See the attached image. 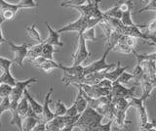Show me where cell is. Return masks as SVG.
Masks as SVG:
<instances>
[{
  "label": "cell",
  "instance_id": "cell-1",
  "mask_svg": "<svg viewBox=\"0 0 156 131\" xmlns=\"http://www.w3.org/2000/svg\"><path fill=\"white\" fill-rule=\"evenodd\" d=\"M104 119V115L93 109L92 107L88 106L86 110L81 113L74 127H78L84 131H96L99 125Z\"/></svg>",
  "mask_w": 156,
  "mask_h": 131
},
{
  "label": "cell",
  "instance_id": "cell-2",
  "mask_svg": "<svg viewBox=\"0 0 156 131\" xmlns=\"http://www.w3.org/2000/svg\"><path fill=\"white\" fill-rule=\"evenodd\" d=\"M101 21V20H100V19H93V18H87L84 16H80L76 21L61 27L60 30H58V31L60 33L74 31V32H77L78 35H81V33L84 32L86 28L96 27L97 25H99V23Z\"/></svg>",
  "mask_w": 156,
  "mask_h": 131
},
{
  "label": "cell",
  "instance_id": "cell-3",
  "mask_svg": "<svg viewBox=\"0 0 156 131\" xmlns=\"http://www.w3.org/2000/svg\"><path fill=\"white\" fill-rule=\"evenodd\" d=\"M36 81H37V77H31V78H28L27 80L16 82L15 86H13L11 94H10V96H9L10 111L17 110L18 103H19V101L21 100L22 97L23 96L24 89H26L29 84H31L32 82H36Z\"/></svg>",
  "mask_w": 156,
  "mask_h": 131
},
{
  "label": "cell",
  "instance_id": "cell-4",
  "mask_svg": "<svg viewBox=\"0 0 156 131\" xmlns=\"http://www.w3.org/2000/svg\"><path fill=\"white\" fill-rule=\"evenodd\" d=\"M150 95L151 94L147 93V92H143V95H141L140 97H139V98L138 97H135V95L131 96L129 98L130 106L136 108V111H138V113H139L140 127L141 126H144L148 121V115H147V111H146L144 103H145V101L149 98Z\"/></svg>",
  "mask_w": 156,
  "mask_h": 131
},
{
  "label": "cell",
  "instance_id": "cell-5",
  "mask_svg": "<svg viewBox=\"0 0 156 131\" xmlns=\"http://www.w3.org/2000/svg\"><path fill=\"white\" fill-rule=\"evenodd\" d=\"M111 50H112V46L108 45V47L106 48V51L104 53V55L101 56V59L97 60L95 62H93L92 64L84 67V71H83V75L92 74V72H97V71H105V70H107V69L110 70L111 67H113L114 64H107V63H106V57L108 56L109 52Z\"/></svg>",
  "mask_w": 156,
  "mask_h": 131
},
{
  "label": "cell",
  "instance_id": "cell-6",
  "mask_svg": "<svg viewBox=\"0 0 156 131\" xmlns=\"http://www.w3.org/2000/svg\"><path fill=\"white\" fill-rule=\"evenodd\" d=\"M90 56V52L87 49L86 39L82 35H78V47L76 52L72 55L73 65H82Z\"/></svg>",
  "mask_w": 156,
  "mask_h": 131
},
{
  "label": "cell",
  "instance_id": "cell-7",
  "mask_svg": "<svg viewBox=\"0 0 156 131\" xmlns=\"http://www.w3.org/2000/svg\"><path fill=\"white\" fill-rule=\"evenodd\" d=\"M6 43L9 45L10 49H11L14 52V62L16 63L17 65H19L21 67H23V60L27 58V52H28V48H29V44L27 43H23L22 45H16L14 42L7 40Z\"/></svg>",
  "mask_w": 156,
  "mask_h": 131
},
{
  "label": "cell",
  "instance_id": "cell-8",
  "mask_svg": "<svg viewBox=\"0 0 156 131\" xmlns=\"http://www.w3.org/2000/svg\"><path fill=\"white\" fill-rule=\"evenodd\" d=\"M75 86H80L82 90L85 92V93L92 97V98H100L101 96H106L110 94V90L104 88V87H101L98 84H86V83H80V84H73Z\"/></svg>",
  "mask_w": 156,
  "mask_h": 131
},
{
  "label": "cell",
  "instance_id": "cell-9",
  "mask_svg": "<svg viewBox=\"0 0 156 131\" xmlns=\"http://www.w3.org/2000/svg\"><path fill=\"white\" fill-rule=\"evenodd\" d=\"M54 88L51 86L49 91L47 92V94L45 96V99H44V103H43V109H42V114L39 115V120L41 122L46 123L49 120L53 119L55 118V115H54V111L50 110V103L52 102V94H53Z\"/></svg>",
  "mask_w": 156,
  "mask_h": 131
},
{
  "label": "cell",
  "instance_id": "cell-10",
  "mask_svg": "<svg viewBox=\"0 0 156 131\" xmlns=\"http://www.w3.org/2000/svg\"><path fill=\"white\" fill-rule=\"evenodd\" d=\"M135 87L133 88H127L122 83L118 81H114L112 88L110 90V94L112 97H125V98H130L131 96H134Z\"/></svg>",
  "mask_w": 156,
  "mask_h": 131
},
{
  "label": "cell",
  "instance_id": "cell-11",
  "mask_svg": "<svg viewBox=\"0 0 156 131\" xmlns=\"http://www.w3.org/2000/svg\"><path fill=\"white\" fill-rule=\"evenodd\" d=\"M45 25L47 26L48 31H49V35L47 37L46 40H43L45 43H48V44H51L53 46H60L62 47L63 43L60 40V32L58 31L53 30L52 27L50 26V24L48 22H45Z\"/></svg>",
  "mask_w": 156,
  "mask_h": 131
},
{
  "label": "cell",
  "instance_id": "cell-12",
  "mask_svg": "<svg viewBox=\"0 0 156 131\" xmlns=\"http://www.w3.org/2000/svg\"><path fill=\"white\" fill-rule=\"evenodd\" d=\"M65 127V120H63V115L55 116L53 119L49 120L46 122V130L50 131H62Z\"/></svg>",
  "mask_w": 156,
  "mask_h": 131
},
{
  "label": "cell",
  "instance_id": "cell-13",
  "mask_svg": "<svg viewBox=\"0 0 156 131\" xmlns=\"http://www.w3.org/2000/svg\"><path fill=\"white\" fill-rule=\"evenodd\" d=\"M112 50L114 52H118V53H124V54H133V53L136 51L135 48L129 46L127 43L123 40V38L121 37L119 38V40L116 42V44L113 46Z\"/></svg>",
  "mask_w": 156,
  "mask_h": 131
},
{
  "label": "cell",
  "instance_id": "cell-14",
  "mask_svg": "<svg viewBox=\"0 0 156 131\" xmlns=\"http://www.w3.org/2000/svg\"><path fill=\"white\" fill-rule=\"evenodd\" d=\"M128 66L126 67H121L120 66V62H117L116 64V69L114 71H107L106 74H105V78L111 80L112 82L116 81L117 79H118V77L123 74L124 71H126L127 70H128Z\"/></svg>",
  "mask_w": 156,
  "mask_h": 131
},
{
  "label": "cell",
  "instance_id": "cell-15",
  "mask_svg": "<svg viewBox=\"0 0 156 131\" xmlns=\"http://www.w3.org/2000/svg\"><path fill=\"white\" fill-rule=\"evenodd\" d=\"M76 87L78 88V94H77L75 101L73 102V103L76 105L78 113L81 114L86 110V108L88 107V102H87V100L85 98L84 94H83V90H82L81 87L80 86H76Z\"/></svg>",
  "mask_w": 156,
  "mask_h": 131
},
{
  "label": "cell",
  "instance_id": "cell-16",
  "mask_svg": "<svg viewBox=\"0 0 156 131\" xmlns=\"http://www.w3.org/2000/svg\"><path fill=\"white\" fill-rule=\"evenodd\" d=\"M23 94L26 95V97L27 98L28 100V103H29V106L31 107V109L33 110V111L35 114H37L38 115H40L42 114V109H43V105L41 104H39L38 102L33 98V96L29 93L28 90H27V87L26 89H24V92H23Z\"/></svg>",
  "mask_w": 156,
  "mask_h": 131
},
{
  "label": "cell",
  "instance_id": "cell-17",
  "mask_svg": "<svg viewBox=\"0 0 156 131\" xmlns=\"http://www.w3.org/2000/svg\"><path fill=\"white\" fill-rule=\"evenodd\" d=\"M60 69L63 71L65 74H67L69 75H83V71H84V67L82 65H72L70 67H66L60 64Z\"/></svg>",
  "mask_w": 156,
  "mask_h": 131
},
{
  "label": "cell",
  "instance_id": "cell-18",
  "mask_svg": "<svg viewBox=\"0 0 156 131\" xmlns=\"http://www.w3.org/2000/svg\"><path fill=\"white\" fill-rule=\"evenodd\" d=\"M123 0H119V1H117V3L115 5L108 9V10H106L105 12H102L104 13V15L106 16V17H111V18H115V19H118L120 20L121 19V16H122V11H121V3Z\"/></svg>",
  "mask_w": 156,
  "mask_h": 131
},
{
  "label": "cell",
  "instance_id": "cell-19",
  "mask_svg": "<svg viewBox=\"0 0 156 131\" xmlns=\"http://www.w3.org/2000/svg\"><path fill=\"white\" fill-rule=\"evenodd\" d=\"M29 109V103H28V100L26 97V95L23 94V96L21 98V100L19 101L18 103V107H17V110H18V113L20 115L22 118H24L27 116V114L28 111Z\"/></svg>",
  "mask_w": 156,
  "mask_h": 131
},
{
  "label": "cell",
  "instance_id": "cell-20",
  "mask_svg": "<svg viewBox=\"0 0 156 131\" xmlns=\"http://www.w3.org/2000/svg\"><path fill=\"white\" fill-rule=\"evenodd\" d=\"M39 118L34 116H26L23 118V131H31L39 122Z\"/></svg>",
  "mask_w": 156,
  "mask_h": 131
},
{
  "label": "cell",
  "instance_id": "cell-21",
  "mask_svg": "<svg viewBox=\"0 0 156 131\" xmlns=\"http://www.w3.org/2000/svg\"><path fill=\"white\" fill-rule=\"evenodd\" d=\"M42 47H43V41L39 42L38 44H36V45L29 46L28 52H27V58H28V59L30 61H32L33 59H35L36 57L41 56Z\"/></svg>",
  "mask_w": 156,
  "mask_h": 131
},
{
  "label": "cell",
  "instance_id": "cell-22",
  "mask_svg": "<svg viewBox=\"0 0 156 131\" xmlns=\"http://www.w3.org/2000/svg\"><path fill=\"white\" fill-rule=\"evenodd\" d=\"M37 67L41 69L42 71H44L47 74H49L51 71H53L54 69H60V64L57 62H55L54 60H46L45 62H43L42 64L38 65Z\"/></svg>",
  "mask_w": 156,
  "mask_h": 131
},
{
  "label": "cell",
  "instance_id": "cell-23",
  "mask_svg": "<svg viewBox=\"0 0 156 131\" xmlns=\"http://www.w3.org/2000/svg\"><path fill=\"white\" fill-rule=\"evenodd\" d=\"M55 46H53L51 44H48L43 41V47H42V52H41V56L44 58H46L48 60H54V53L56 52Z\"/></svg>",
  "mask_w": 156,
  "mask_h": 131
},
{
  "label": "cell",
  "instance_id": "cell-24",
  "mask_svg": "<svg viewBox=\"0 0 156 131\" xmlns=\"http://www.w3.org/2000/svg\"><path fill=\"white\" fill-rule=\"evenodd\" d=\"M17 80L14 78L11 74V71H5L3 74L0 75V83H7L11 86H15Z\"/></svg>",
  "mask_w": 156,
  "mask_h": 131
},
{
  "label": "cell",
  "instance_id": "cell-25",
  "mask_svg": "<svg viewBox=\"0 0 156 131\" xmlns=\"http://www.w3.org/2000/svg\"><path fill=\"white\" fill-rule=\"evenodd\" d=\"M126 114L127 111H114V115H113V120H115L117 124L120 127H124L125 123L127 122L126 120Z\"/></svg>",
  "mask_w": 156,
  "mask_h": 131
},
{
  "label": "cell",
  "instance_id": "cell-26",
  "mask_svg": "<svg viewBox=\"0 0 156 131\" xmlns=\"http://www.w3.org/2000/svg\"><path fill=\"white\" fill-rule=\"evenodd\" d=\"M27 33H28V35L30 36L33 40L37 41L38 43L43 41L42 37H41V35H40V33L38 32L37 28H36V23H34V24H32V25H31L30 27H27Z\"/></svg>",
  "mask_w": 156,
  "mask_h": 131
},
{
  "label": "cell",
  "instance_id": "cell-27",
  "mask_svg": "<svg viewBox=\"0 0 156 131\" xmlns=\"http://www.w3.org/2000/svg\"><path fill=\"white\" fill-rule=\"evenodd\" d=\"M120 21H121V23L123 24L124 26H127V27L138 26L136 24L134 23L133 19H132V13H131V11H124V12H122V16H121Z\"/></svg>",
  "mask_w": 156,
  "mask_h": 131
},
{
  "label": "cell",
  "instance_id": "cell-28",
  "mask_svg": "<svg viewBox=\"0 0 156 131\" xmlns=\"http://www.w3.org/2000/svg\"><path fill=\"white\" fill-rule=\"evenodd\" d=\"M132 74L134 75V80L136 81V83H140V80L143 79L144 76V71L143 70V67H141V66L136 64V67H134L133 71H132Z\"/></svg>",
  "mask_w": 156,
  "mask_h": 131
},
{
  "label": "cell",
  "instance_id": "cell-29",
  "mask_svg": "<svg viewBox=\"0 0 156 131\" xmlns=\"http://www.w3.org/2000/svg\"><path fill=\"white\" fill-rule=\"evenodd\" d=\"M66 110H67V108L66 107V105L62 103V100H58L56 104L55 111H54V115H55V116L65 115L66 113Z\"/></svg>",
  "mask_w": 156,
  "mask_h": 131
},
{
  "label": "cell",
  "instance_id": "cell-30",
  "mask_svg": "<svg viewBox=\"0 0 156 131\" xmlns=\"http://www.w3.org/2000/svg\"><path fill=\"white\" fill-rule=\"evenodd\" d=\"M13 89V86L7 83H0V98H7L10 96Z\"/></svg>",
  "mask_w": 156,
  "mask_h": 131
},
{
  "label": "cell",
  "instance_id": "cell-31",
  "mask_svg": "<svg viewBox=\"0 0 156 131\" xmlns=\"http://www.w3.org/2000/svg\"><path fill=\"white\" fill-rule=\"evenodd\" d=\"M90 0H67V1H63L61 5L63 7H73V6H80L84 5V4L88 3Z\"/></svg>",
  "mask_w": 156,
  "mask_h": 131
},
{
  "label": "cell",
  "instance_id": "cell-32",
  "mask_svg": "<svg viewBox=\"0 0 156 131\" xmlns=\"http://www.w3.org/2000/svg\"><path fill=\"white\" fill-rule=\"evenodd\" d=\"M83 37L85 38L86 41H94L96 40V35H95V27H88L84 31V32L81 33Z\"/></svg>",
  "mask_w": 156,
  "mask_h": 131
},
{
  "label": "cell",
  "instance_id": "cell-33",
  "mask_svg": "<svg viewBox=\"0 0 156 131\" xmlns=\"http://www.w3.org/2000/svg\"><path fill=\"white\" fill-rule=\"evenodd\" d=\"M14 61L9 60L5 57H0V70L2 71H11V66Z\"/></svg>",
  "mask_w": 156,
  "mask_h": 131
},
{
  "label": "cell",
  "instance_id": "cell-34",
  "mask_svg": "<svg viewBox=\"0 0 156 131\" xmlns=\"http://www.w3.org/2000/svg\"><path fill=\"white\" fill-rule=\"evenodd\" d=\"M131 80H134L133 74H132V72L130 74V72L124 71L123 74L118 77V79H117L116 81L120 82V83H122V84H127V83H129Z\"/></svg>",
  "mask_w": 156,
  "mask_h": 131
},
{
  "label": "cell",
  "instance_id": "cell-35",
  "mask_svg": "<svg viewBox=\"0 0 156 131\" xmlns=\"http://www.w3.org/2000/svg\"><path fill=\"white\" fill-rule=\"evenodd\" d=\"M6 111H10V99H9V97L2 99V102L0 103V118H1V115ZM0 127H2L1 119H0Z\"/></svg>",
  "mask_w": 156,
  "mask_h": 131
},
{
  "label": "cell",
  "instance_id": "cell-36",
  "mask_svg": "<svg viewBox=\"0 0 156 131\" xmlns=\"http://www.w3.org/2000/svg\"><path fill=\"white\" fill-rule=\"evenodd\" d=\"M145 11H155L156 12V0H151V1L147 2V4L140 9V10L136 11V13L140 14V13H143Z\"/></svg>",
  "mask_w": 156,
  "mask_h": 131
},
{
  "label": "cell",
  "instance_id": "cell-37",
  "mask_svg": "<svg viewBox=\"0 0 156 131\" xmlns=\"http://www.w3.org/2000/svg\"><path fill=\"white\" fill-rule=\"evenodd\" d=\"M19 4L23 7V9H29L37 7V3L34 0H20Z\"/></svg>",
  "mask_w": 156,
  "mask_h": 131
},
{
  "label": "cell",
  "instance_id": "cell-38",
  "mask_svg": "<svg viewBox=\"0 0 156 131\" xmlns=\"http://www.w3.org/2000/svg\"><path fill=\"white\" fill-rule=\"evenodd\" d=\"M134 7V4L132 0H127V1H122L121 3V11L124 12V11H132V9Z\"/></svg>",
  "mask_w": 156,
  "mask_h": 131
},
{
  "label": "cell",
  "instance_id": "cell-39",
  "mask_svg": "<svg viewBox=\"0 0 156 131\" xmlns=\"http://www.w3.org/2000/svg\"><path fill=\"white\" fill-rule=\"evenodd\" d=\"M113 119H108V121L105 123V124H100L99 127L97 128L96 131H110L111 130V126H112V123H113Z\"/></svg>",
  "mask_w": 156,
  "mask_h": 131
},
{
  "label": "cell",
  "instance_id": "cell-40",
  "mask_svg": "<svg viewBox=\"0 0 156 131\" xmlns=\"http://www.w3.org/2000/svg\"><path fill=\"white\" fill-rule=\"evenodd\" d=\"M140 130H145V131H149V130H156V120L152 121H147L144 126H141L140 128Z\"/></svg>",
  "mask_w": 156,
  "mask_h": 131
},
{
  "label": "cell",
  "instance_id": "cell-41",
  "mask_svg": "<svg viewBox=\"0 0 156 131\" xmlns=\"http://www.w3.org/2000/svg\"><path fill=\"white\" fill-rule=\"evenodd\" d=\"M98 85L101 86V87H104V88L108 89V90H111L112 85H113V82H112L111 80H109V79H107V78H104V79H101L99 83H98Z\"/></svg>",
  "mask_w": 156,
  "mask_h": 131
},
{
  "label": "cell",
  "instance_id": "cell-42",
  "mask_svg": "<svg viewBox=\"0 0 156 131\" xmlns=\"http://www.w3.org/2000/svg\"><path fill=\"white\" fill-rule=\"evenodd\" d=\"M77 115H79V113H78V110H77V107L76 105L73 103L71 107H69L67 110H66V113L65 115H67V116H75Z\"/></svg>",
  "mask_w": 156,
  "mask_h": 131
},
{
  "label": "cell",
  "instance_id": "cell-43",
  "mask_svg": "<svg viewBox=\"0 0 156 131\" xmlns=\"http://www.w3.org/2000/svg\"><path fill=\"white\" fill-rule=\"evenodd\" d=\"M145 28L147 33H154L156 31V19H154L152 22H150L148 25H146Z\"/></svg>",
  "mask_w": 156,
  "mask_h": 131
},
{
  "label": "cell",
  "instance_id": "cell-44",
  "mask_svg": "<svg viewBox=\"0 0 156 131\" xmlns=\"http://www.w3.org/2000/svg\"><path fill=\"white\" fill-rule=\"evenodd\" d=\"M33 130L34 131H44V130H46V123L39 121V122L35 125V127L33 128Z\"/></svg>",
  "mask_w": 156,
  "mask_h": 131
},
{
  "label": "cell",
  "instance_id": "cell-45",
  "mask_svg": "<svg viewBox=\"0 0 156 131\" xmlns=\"http://www.w3.org/2000/svg\"><path fill=\"white\" fill-rule=\"evenodd\" d=\"M7 39H5L4 36H3V33H2V30H1V26H0V45L2 43H6Z\"/></svg>",
  "mask_w": 156,
  "mask_h": 131
},
{
  "label": "cell",
  "instance_id": "cell-46",
  "mask_svg": "<svg viewBox=\"0 0 156 131\" xmlns=\"http://www.w3.org/2000/svg\"><path fill=\"white\" fill-rule=\"evenodd\" d=\"M0 26H1V24H0Z\"/></svg>",
  "mask_w": 156,
  "mask_h": 131
},
{
  "label": "cell",
  "instance_id": "cell-47",
  "mask_svg": "<svg viewBox=\"0 0 156 131\" xmlns=\"http://www.w3.org/2000/svg\"><path fill=\"white\" fill-rule=\"evenodd\" d=\"M155 19H156V18H155Z\"/></svg>",
  "mask_w": 156,
  "mask_h": 131
}]
</instances>
